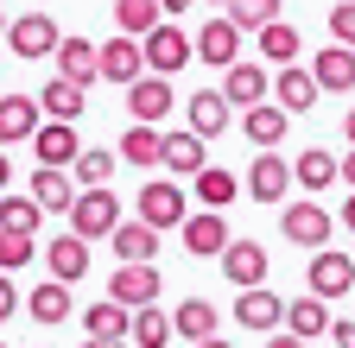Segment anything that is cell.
Instances as JSON below:
<instances>
[{
	"mask_svg": "<svg viewBox=\"0 0 355 348\" xmlns=\"http://www.w3.org/2000/svg\"><path fill=\"white\" fill-rule=\"evenodd\" d=\"M114 228H121V203H114V190H108V184L76 190V203H70V235H83V241H108Z\"/></svg>",
	"mask_w": 355,
	"mask_h": 348,
	"instance_id": "obj_1",
	"label": "cell"
},
{
	"mask_svg": "<svg viewBox=\"0 0 355 348\" xmlns=\"http://www.w3.org/2000/svg\"><path fill=\"white\" fill-rule=\"evenodd\" d=\"M140 51H146V70H153V76H178V70L197 57V38L178 32V19H159V26L140 38Z\"/></svg>",
	"mask_w": 355,
	"mask_h": 348,
	"instance_id": "obj_2",
	"label": "cell"
},
{
	"mask_svg": "<svg viewBox=\"0 0 355 348\" xmlns=\"http://www.w3.org/2000/svg\"><path fill=\"white\" fill-rule=\"evenodd\" d=\"M304 285H311V297H349L355 291V259L343 253V247H318L311 253V266H304Z\"/></svg>",
	"mask_w": 355,
	"mask_h": 348,
	"instance_id": "obj_3",
	"label": "cell"
},
{
	"mask_svg": "<svg viewBox=\"0 0 355 348\" xmlns=\"http://www.w3.org/2000/svg\"><path fill=\"white\" fill-rule=\"evenodd\" d=\"M58 38H64V32H58L51 13H19V19L7 26V51H13L19 64H38V57L58 51Z\"/></svg>",
	"mask_w": 355,
	"mask_h": 348,
	"instance_id": "obj_4",
	"label": "cell"
},
{
	"mask_svg": "<svg viewBox=\"0 0 355 348\" xmlns=\"http://www.w3.org/2000/svg\"><path fill=\"white\" fill-rule=\"evenodd\" d=\"M279 235H286L292 247H311V253H318V247L330 241V209L311 203V196H304V203H286V209H279Z\"/></svg>",
	"mask_w": 355,
	"mask_h": 348,
	"instance_id": "obj_5",
	"label": "cell"
},
{
	"mask_svg": "<svg viewBox=\"0 0 355 348\" xmlns=\"http://www.w3.org/2000/svg\"><path fill=\"white\" fill-rule=\"evenodd\" d=\"M235 323H241V329H254V336L286 329V304H279V291H266V285L235 291Z\"/></svg>",
	"mask_w": 355,
	"mask_h": 348,
	"instance_id": "obj_6",
	"label": "cell"
},
{
	"mask_svg": "<svg viewBox=\"0 0 355 348\" xmlns=\"http://www.w3.org/2000/svg\"><path fill=\"white\" fill-rule=\"evenodd\" d=\"M184 215H191L184 184H140V222H153L165 235V228H184Z\"/></svg>",
	"mask_w": 355,
	"mask_h": 348,
	"instance_id": "obj_7",
	"label": "cell"
},
{
	"mask_svg": "<svg viewBox=\"0 0 355 348\" xmlns=\"http://www.w3.org/2000/svg\"><path fill=\"white\" fill-rule=\"evenodd\" d=\"M159 266L153 259H140V266H114V279H108V297L114 304H127V311H146V304H159Z\"/></svg>",
	"mask_w": 355,
	"mask_h": 348,
	"instance_id": "obj_8",
	"label": "cell"
},
{
	"mask_svg": "<svg viewBox=\"0 0 355 348\" xmlns=\"http://www.w3.org/2000/svg\"><path fill=\"white\" fill-rule=\"evenodd\" d=\"M241 190H248L254 203H266V209H279V196L292 190V165H286L279 152H260V158L248 165V178H241Z\"/></svg>",
	"mask_w": 355,
	"mask_h": 348,
	"instance_id": "obj_9",
	"label": "cell"
},
{
	"mask_svg": "<svg viewBox=\"0 0 355 348\" xmlns=\"http://www.w3.org/2000/svg\"><path fill=\"white\" fill-rule=\"evenodd\" d=\"M266 266H273V253H266L260 241H229V247H222V279H229L235 291L266 285Z\"/></svg>",
	"mask_w": 355,
	"mask_h": 348,
	"instance_id": "obj_10",
	"label": "cell"
},
{
	"mask_svg": "<svg viewBox=\"0 0 355 348\" xmlns=\"http://www.w3.org/2000/svg\"><path fill=\"white\" fill-rule=\"evenodd\" d=\"M171 102H178V89H171V76H140V82H127V114L133 120H146V127H159L165 114H171Z\"/></svg>",
	"mask_w": 355,
	"mask_h": 348,
	"instance_id": "obj_11",
	"label": "cell"
},
{
	"mask_svg": "<svg viewBox=\"0 0 355 348\" xmlns=\"http://www.w3.org/2000/svg\"><path fill=\"white\" fill-rule=\"evenodd\" d=\"M266 95H273V76H266L260 64H229V70H222V102H229L235 114L241 108H254V102H266Z\"/></svg>",
	"mask_w": 355,
	"mask_h": 348,
	"instance_id": "obj_12",
	"label": "cell"
},
{
	"mask_svg": "<svg viewBox=\"0 0 355 348\" xmlns=\"http://www.w3.org/2000/svg\"><path fill=\"white\" fill-rule=\"evenodd\" d=\"M76 152H83V140H76V120H44L38 134H32V158H38V165H58V171H70V165H76Z\"/></svg>",
	"mask_w": 355,
	"mask_h": 348,
	"instance_id": "obj_13",
	"label": "cell"
},
{
	"mask_svg": "<svg viewBox=\"0 0 355 348\" xmlns=\"http://www.w3.org/2000/svg\"><path fill=\"white\" fill-rule=\"evenodd\" d=\"M51 57H58V76H70V82H83V89H89V82H102V45H89V38H83V32H76V38L64 32Z\"/></svg>",
	"mask_w": 355,
	"mask_h": 348,
	"instance_id": "obj_14",
	"label": "cell"
},
{
	"mask_svg": "<svg viewBox=\"0 0 355 348\" xmlns=\"http://www.w3.org/2000/svg\"><path fill=\"white\" fill-rule=\"evenodd\" d=\"M184 253L197 259H222V247H229V222H222V209H203V215H184Z\"/></svg>",
	"mask_w": 355,
	"mask_h": 348,
	"instance_id": "obj_15",
	"label": "cell"
},
{
	"mask_svg": "<svg viewBox=\"0 0 355 348\" xmlns=\"http://www.w3.org/2000/svg\"><path fill=\"white\" fill-rule=\"evenodd\" d=\"M197 57L209 64V70H229L235 57H241V26L222 13V19H209L203 32H197Z\"/></svg>",
	"mask_w": 355,
	"mask_h": 348,
	"instance_id": "obj_16",
	"label": "cell"
},
{
	"mask_svg": "<svg viewBox=\"0 0 355 348\" xmlns=\"http://www.w3.org/2000/svg\"><path fill=\"white\" fill-rule=\"evenodd\" d=\"M26 184H32V203H38L44 215H70V203H76V178H70V171H58V165H38Z\"/></svg>",
	"mask_w": 355,
	"mask_h": 348,
	"instance_id": "obj_17",
	"label": "cell"
},
{
	"mask_svg": "<svg viewBox=\"0 0 355 348\" xmlns=\"http://www.w3.org/2000/svg\"><path fill=\"white\" fill-rule=\"evenodd\" d=\"M44 127V108L32 95H0V146H26Z\"/></svg>",
	"mask_w": 355,
	"mask_h": 348,
	"instance_id": "obj_18",
	"label": "cell"
},
{
	"mask_svg": "<svg viewBox=\"0 0 355 348\" xmlns=\"http://www.w3.org/2000/svg\"><path fill=\"white\" fill-rule=\"evenodd\" d=\"M108 247H114L121 266H140V259H159V228H153V222H140V215H133V222L121 215V228L108 235Z\"/></svg>",
	"mask_w": 355,
	"mask_h": 348,
	"instance_id": "obj_19",
	"label": "cell"
},
{
	"mask_svg": "<svg viewBox=\"0 0 355 348\" xmlns=\"http://www.w3.org/2000/svg\"><path fill=\"white\" fill-rule=\"evenodd\" d=\"M146 76V51H140V38H108V45H102V82H121V89H127V82H140Z\"/></svg>",
	"mask_w": 355,
	"mask_h": 348,
	"instance_id": "obj_20",
	"label": "cell"
},
{
	"mask_svg": "<svg viewBox=\"0 0 355 348\" xmlns=\"http://www.w3.org/2000/svg\"><path fill=\"white\" fill-rule=\"evenodd\" d=\"M318 76H311V64H279V82H273V102L286 114H304V108H318Z\"/></svg>",
	"mask_w": 355,
	"mask_h": 348,
	"instance_id": "obj_21",
	"label": "cell"
},
{
	"mask_svg": "<svg viewBox=\"0 0 355 348\" xmlns=\"http://www.w3.org/2000/svg\"><path fill=\"white\" fill-rule=\"evenodd\" d=\"M311 76H318V89H330V95H349V89H355V51L330 38V45H324L318 57H311Z\"/></svg>",
	"mask_w": 355,
	"mask_h": 348,
	"instance_id": "obj_22",
	"label": "cell"
},
{
	"mask_svg": "<svg viewBox=\"0 0 355 348\" xmlns=\"http://www.w3.org/2000/svg\"><path fill=\"white\" fill-rule=\"evenodd\" d=\"M292 184H298V190H311V196H318V190H330V184H343V165H336V152H330V146H311V152H298V158H292Z\"/></svg>",
	"mask_w": 355,
	"mask_h": 348,
	"instance_id": "obj_23",
	"label": "cell"
},
{
	"mask_svg": "<svg viewBox=\"0 0 355 348\" xmlns=\"http://www.w3.org/2000/svg\"><path fill=\"white\" fill-rule=\"evenodd\" d=\"M286 127H292V114H286L279 102H254V108H241V134H248L260 152H273V146L286 140Z\"/></svg>",
	"mask_w": 355,
	"mask_h": 348,
	"instance_id": "obj_24",
	"label": "cell"
},
{
	"mask_svg": "<svg viewBox=\"0 0 355 348\" xmlns=\"http://www.w3.org/2000/svg\"><path fill=\"white\" fill-rule=\"evenodd\" d=\"M114 152H121L133 171H159V165H165V134H159V127H146V120H133Z\"/></svg>",
	"mask_w": 355,
	"mask_h": 348,
	"instance_id": "obj_25",
	"label": "cell"
},
{
	"mask_svg": "<svg viewBox=\"0 0 355 348\" xmlns=\"http://www.w3.org/2000/svg\"><path fill=\"white\" fill-rule=\"evenodd\" d=\"M229 102H222V89H197L191 102H184V120H191V134H203V140H222L229 134Z\"/></svg>",
	"mask_w": 355,
	"mask_h": 348,
	"instance_id": "obj_26",
	"label": "cell"
},
{
	"mask_svg": "<svg viewBox=\"0 0 355 348\" xmlns=\"http://www.w3.org/2000/svg\"><path fill=\"white\" fill-rule=\"evenodd\" d=\"M44 266H51V279H58V285L89 279V241H83V235H58L51 247H44Z\"/></svg>",
	"mask_w": 355,
	"mask_h": 348,
	"instance_id": "obj_27",
	"label": "cell"
},
{
	"mask_svg": "<svg viewBox=\"0 0 355 348\" xmlns=\"http://www.w3.org/2000/svg\"><path fill=\"white\" fill-rule=\"evenodd\" d=\"M203 165H209V140L203 134H191V127L184 134H165V171L171 178H197Z\"/></svg>",
	"mask_w": 355,
	"mask_h": 348,
	"instance_id": "obj_28",
	"label": "cell"
},
{
	"mask_svg": "<svg viewBox=\"0 0 355 348\" xmlns=\"http://www.w3.org/2000/svg\"><path fill=\"white\" fill-rule=\"evenodd\" d=\"M171 336H184V342H203V336H222V311L209 297H184L171 311Z\"/></svg>",
	"mask_w": 355,
	"mask_h": 348,
	"instance_id": "obj_29",
	"label": "cell"
},
{
	"mask_svg": "<svg viewBox=\"0 0 355 348\" xmlns=\"http://www.w3.org/2000/svg\"><path fill=\"white\" fill-rule=\"evenodd\" d=\"M83 82H70V76H58V82H44L38 89V108L51 114V120H83Z\"/></svg>",
	"mask_w": 355,
	"mask_h": 348,
	"instance_id": "obj_30",
	"label": "cell"
},
{
	"mask_svg": "<svg viewBox=\"0 0 355 348\" xmlns=\"http://www.w3.org/2000/svg\"><path fill=\"white\" fill-rule=\"evenodd\" d=\"M26 311H32V323H44V329H51V323H64L70 317V285H32L26 291Z\"/></svg>",
	"mask_w": 355,
	"mask_h": 348,
	"instance_id": "obj_31",
	"label": "cell"
},
{
	"mask_svg": "<svg viewBox=\"0 0 355 348\" xmlns=\"http://www.w3.org/2000/svg\"><path fill=\"white\" fill-rule=\"evenodd\" d=\"M254 38H260V57H266V64H298V51H304V38H298V26H286V19H273V26H260Z\"/></svg>",
	"mask_w": 355,
	"mask_h": 348,
	"instance_id": "obj_32",
	"label": "cell"
},
{
	"mask_svg": "<svg viewBox=\"0 0 355 348\" xmlns=\"http://www.w3.org/2000/svg\"><path fill=\"white\" fill-rule=\"evenodd\" d=\"M197 196H203V209H229L241 196V178H235L229 165H203L197 171Z\"/></svg>",
	"mask_w": 355,
	"mask_h": 348,
	"instance_id": "obj_33",
	"label": "cell"
},
{
	"mask_svg": "<svg viewBox=\"0 0 355 348\" xmlns=\"http://www.w3.org/2000/svg\"><path fill=\"white\" fill-rule=\"evenodd\" d=\"M127 342H133V348H165V342H171V311H159V304L133 311V323H127Z\"/></svg>",
	"mask_w": 355,
	"mask_h": 348,
	"instance_id": "obj_34",
	"label": "cell"
},
{
	"mask_svg": "<svg viewBox=\"0 0 355 348\" xmlns=\"http://www.w3.org/2000/svg\"><path fill=\"white\" fill-rule=\"evenodd\" d=\"M38 222H44V209L32 203V190L19 196V190H0V228H13V235H38Z\"/></svg>",
	"mask_w": 355,
	"mask_h": 348,
	"instance_id": "obj_35",
	"label": "cell"
},
{
	"mask_svg": "<svg viewBox=\"0 0 355 348\" xmlns=\"http://www.w3.org/2000/svg\"><path fill=\"white\" fill-rule=\"evenodd\" d=\"M286 329L304 336V342H311V336H330V311H324V297H292V304H286Z\"/></svg>",
	"mask_w": 355,
	"mask_h": 348,
	"instance_id": "obj_36",
	"label": "cell"
},
{
	"mask_svg": "<svg viewBox=\"0 0 355 348\" xmlns=\"http://www.w3.org/2000/svg\"><path fill=\"white\" fill-rule=\"evenodd\" d=\"M114 165H121V152H102V146H83L76 152V165H70V178L89 190V184H108L114 178Z\"/></svg>",
	"mask_w": 355,
	"mask_h": 348,
	"instance_id": "obj_37",
	"label": "cell"
},
{
	"mask_svg": "<svg viewBox=\"0 0 355 348\" xmlns=\"http://www.w3.org/2000/svg\"><path fill=\"white\" fill-rule=\"evenodd\" d=\"M159 19H165V13H159V0H114V26H121L127 38H146Z\"/></svg>",
	"mask_w": 355,
	"mask_h": 348,
	"instance_id": "obj_38",
	"label": "cell"
},
{
	"mask_svg": "<svg viewBox=\"0 0 355 348\" xmlns=\"http://www.w3.org/2000/svg\"><path fill=\"white\" fill-rule=\"evenodd\" d=\"M127 323H133V311L114 304V297H102V304H89V311H83V329L89 336H127Z\"/></svg>",
	"mask_w": 355,
	"mask_h": 348,
	"instance_id": "obj_39",
	"label": "cell"
},
{
	"mask_svg": "<svg viewBox=\"0 0 355 348\" xmlns=\"http://www.w3.org/2000/svg\"><path fill=\"white\" fill-rule=\"evenodd\" d=\"M222 13H229L241 32H260V26H273V19H279V0H229Z\"/></svg>",
	"mask_w": 355,
	"mask_h": 348,
	"instance_id": "obj_40",
	"label": "cell"
},
{
	"mask_svg": "<svg viewBox=\"0 0 355 348\" xmlns=\"http://www.w3.org/2000/svg\"><path fill=\"white\" fill-rule=\"evenodd\" d=\"M32 253H38V241H32V235L0 228V273H19V266H32Z\"/></svg>",
	"mask_w": 355,
	"mask_h": 348,
	"instance_id": "obj_41",
	"label": "cell"
},
{
	"mask_svg": "<svg viewBox=\"0 0 355 348\" xmlns=\"http://www.w3.org/2000/svg\"><path fill=\"white\" fill-rule=\"evenodd\" d=\"M330 38L355 51V0H336V7H330Z\"/></svg>",
	"mask_w": 355,
	"mask_h": 348,
	"instance_id": "obj_42",
	"label": "cell"
},
{
	"mask_svg": "<svg viewBox=\"0 0 355 348\" xmlns=\"http://www.w3.org/2000/svg\"><path fill=\"white\" fill-rule=\"evenodd\" d=\"M13 311H19V285H13V279H7V273H0V323H7V317H13Z\"/></svg>",
	"mask_w": 355,
	"mask_h": 348,
	"instance_id": "obj_43",
	"label": "cell"
},
{
	"mask_svg": "<svg viewBox=\"0 0 355 348\" xmlns=\"http://www.w3.org/2000/svg\"><path fill=\"white\" fill-rule=\"evenodd\" d=\"M330 348H355V317H343V323H330Z\"/></svg>",
	"mask_w": 355,
	"mask_h": 348,
	"instance_id": "obj_44",
	"label": "cell"
},
{
	"mask_svg": "<svg viewBox=\"0 0 355 348\" xmlns=\"http://www.w3.org/2000/svg\"><path fill=\"white\" fill-rule=\"evenodd\" d=\"M266 348H311L304 336H292V329H273V336H266Z\"/></svg>",
	"mask_w": 355,
	"mask_h": 348,
	"instance_id": "obj_45",
	"label": "cell"
},
{
	"mask_svg": "<svg viewBox=\"0 0 355 348\" xmlns=\"http://www.w3.org/2000/svg\"><path fill=\"white\" fill-rule=\"evenodd\" d=\"M83 348H133V342H127V336H89Z\"/></svg>",
	"mask_w": 355,
	"mask_h": 348,
	"instance_id": "obj_46",
	"label": "cell"
},
{
	"mask_svg": "<svg viewBox=\"0 0 355 348\" xmlns=\"http://www.w3.org/2000/svg\"><path fill=\"white\" fill-rule=\"evenodd\" d=\"M336 222H343V228H349V235H355V190H349V196H343V215H336Z\"/></svg>",
	"mask_w": 355,
	"mask_h": 348,
	"instance_id": "obj_47",
	"label": "cell"
},
{
	"mask_svg": "<svg viewBox=\"0 0 355 348\" xmlns=\"http://www.w3.org/2000/svg\"><path fill=\"white\" fill-rule=\"evenodd\" d=\"M336 165H343V184H349V190H355V146H349V152H343V158H336Z\"/></svg>",
	"mask_w": 355,
	"mask_h": 348,
	"instance_id": "obj_48",
	"label": "cell"
},
{
	"mask_svg": "<svg viewBox=\"0 0 355 348\" xmlns=\"http://www.w3.org/2000/svg\"><path fill=\"white\" fill-rule=\"evenodd\" d=\"M184 7H191V0H159V13H165V19H178Z\"/></svg>",
	"mask_w": 355,
	"mask_h": 348,
	"instance_id": "obj_49",
	"label": "cell"
},
{
	"mask_svg": "<svg viewBox=\"0 0 355 348\" xmlns=\"http://www.w3.org/2000/svg\"><path fill=\"white\" fill-rule=\"evenodd\" d=\"M191 348H235L229 336H203V342H191Z\"/></svg>",
	"mask_w": 355,
	"mask_h": 348,
	"instance_id": "obj_50",
	"label": "cell"
},
{
	"mask_svg": "<svg viewBox=\"0 0 355 348\" xmlns=\"http://www.w3.org/2000/svg\"><path fill=\"white\" fill-rule=\"evenodd\" d=\"M7 184H13V158L0 152V190H7Z\"/></svg>",
	"mask_w": 355,
	"mask_h": 348,
	"instance_id": "obj_51",
	"label": "cell"
},
{
	"mask_svg": "<svg viewBox=\"0 0 355 348\" xmlns=\"http://www.w3.org/2000/svg\"><path fill=\"white\" fill-rule=\"evenodd\" d=\"M343 134H349V146H355V108H349V114H343Z\"/></svg>",
	"mask_w": 355,
	"mask_h": 348,
	"instance_id": "obj_52",
	"label": "cell"
},
{
	"mask_svg": "<svg viewBox=\"0 0 355 348\" xmlns=\"http://www.w3.org/2000/svg\"><path fill=\"white\" fill-rule=\"evenodd\" d=\"M209 7H229V0H209Z\"/></svg>",
	"mask_w": 355,
	"mask_h": 348,
	"instance_id": "obj_53",
	"label": "cell"
},
{
	"mask_svg": "<svg viewBox=\"0 0 355 348\" xmlns=\"http://www.w3.org/2000/svg\"><path fill=\"white\" fill-rule=\"evenodd\" d=\"M0 38H7V19H0Z\"/></svg>",
	"mask_w": 355,
	"mask_h": 348,
	"instance_id": "obj_54",
	"label": "cell"
},
{
	"mask_svg": "<svg viewBox=\"0 0 355 348\" xmlns=\"http://www.w3.org/2000/svg\"><path fill=\"white\" fill-rule=\"evenodd\" d=\"M0 348H7V342H0Z\"/></svg>",
	"mask_w": 355,
	"mask_h": 348,
	"instance_id": "obj_55",
	"label": "cell"
}]
</instances>
